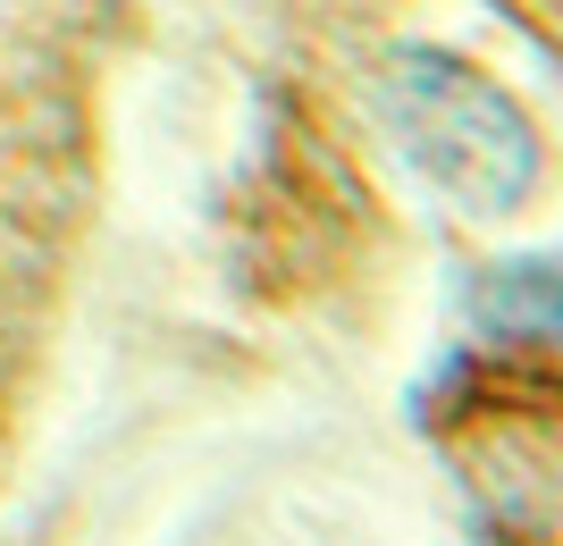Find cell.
Wrapping results in <instances>:
<instances>
[{
  "mask_svg": "<svg viewBox=\"0 0 563 546\" xmlns=\"http://www.w3.org/2000/svg\"><path fill=\"white\" fill-rule=\"evenodd\" d=\"M371 101H378V126L396 135V152L454 211L505 219L539 193V168H547L539 126L488 68H471L454 51H429V43H404L387 51Z\"/></svg>",
  "mask_w": 563,
  "mask_h": 546,
  "instance_id": "obj_1",
  "label": "cell"
},
{
  "mask_svg": "<svg viewBox=\"0 0 563 546\" xmlns=\"http://www.w3.org/2000/svg\"><path fill=\"white\" fill-rule=\"evenodd\" d=\"M471 328L514 354H555L563 361V253H521L488 261L471 278Z\"/></svg>",
  "mask_w": 563,
  "mask_h": 546,
  "instance_id": "obj_2",
  "label": "cell"
}]
</instances>
